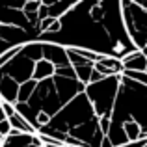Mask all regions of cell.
Here are the masks:
<instances>
[{
    "mask_svg": "<svg viewBox=\"0 0 147 147\" xmlns=\"http://www.w3.org/2000/svg\"><path fill=\"white\" fill-rule=\"evenodd\" d=\"M58 22L60 30L41 36L39 41L65 49L93 50L117 60L138 50L123 22L121 0H80L65 11Z\"/></svg>",
    "mask_w": 147,
    "mask_h": 147,
    "instance_id": "6da1fadb",
    "label": "cell"
},
{
    "mask_svg": "<svg viewBox=\"0 0 147 147\" xmlns=\"http://www.w3.org/2000/svg\"><path fill=\"white\" fill-rule=\"evenodd\" d=\"M82 91H86V84L76 78L73 65H65L58 67L54 76L22 82L17 88L13 106L37 132Z\"/></svg>",
    "mask_w": 147,
    "mask_h": 147,
    "instance_id": "7a4b0ae2",
    "label": "cell"
},
{
    "mask_svg": "<svg viewBox=\"0 0 147 147\" xmlns=\"http://www.w3.org/2000/svg\"><path fill=\"white\" fill-rule=\"evenodd\" d=\"M39 136H49L63 145L65 138H75L84 147H102L104 130L100 127L86 91L76 95L71 102H67L52 119L37 130Z\"/></svg>",
    "mask_w": 147,
    "mask_h": 147,
    "instance_id": "3957f363",
    "label": "cell"
},
{
    "mask_svg": "<svg viewBox=\"0 0 147 147\" xmlns=\"http://www.w3.org/2000/svg\"><path fill=\"white\" fill-rule=\"evenodd\" d=\"M125 123H138L147 136V86L121 75L110 125L106 130V140L112 147L121 145L119 130Z\"/></svg>",
    "mask_w": 147,
    "mask_h": 147,
    "instance_id": "277c9868",
    "label": "cell"
},
{
    "mask_svg": "<svg viewBox=\"0 0 147 147\" xmlns=\"http://www.w3.org/2000/svg\"><path fill=\"white\" fill-rule=\"evenodd\" d=\"M119 80H121V75H114L86 86V95L90 99L97 117L100 119L104 136H106L108 125H110V115H112V110H114L115 95H117V90H119Z\"/></svg>",
    "mask_w": 147,
    "mask_h": 147,
    "instance_id": "5b68a950",
    "label": "cell"
},
{
    "mask_svg": "<svg viewBox=\"0 0 147 147\" xmlns=\"http://www.w3.org/2000/svg\"><path fill=\"white\" fill-rule=\"evenodd\" d=\"M121 13L127 34L138 50L147 47V9L134 0H121Z\"/></svg>",
    "mask_w": 147,
    "mask_h": 147,
    "instance_id": "8992f818",
    "label": "cell"
},
{
    "mask_svg": "<svg viewBox=\"0 0 147 147\" xmlns=\"http://www.w3.org/2000/svg\"><path fill=\"white\" fill-rule=\"evenodd\" d=\"M26 43H32V37L28 36V32H24L19 26L11 24H2L0 22V56L7 50L15 47H22Z\"/></svg>",
    "mask_w": 147,
    "mask_h": 147,
    "instance_id": "52a82bcc",
    "label": "cell"
},
{
    "mask_svg": "<svg viewBox=\"0 0 147 147\" xmlns=\"http://www.w3.org/2000/svg\"><path fill=\"white\" fill-rule=\"evenodd\" d=\"M0 147H43L39 134H30V132H19V130H11L6 138H4Z\"/></svg>",
    "mask_w": 147,
    "mask_h": 147,
    "instance_id": "ba28073f",
    "label": "cell"
},
{
    "mask_svg": "<svg viewBox=\"0 0 147 147\" xmlns=\"http://www.w3.org/2000/svg\"><path fill=\"white\" fill-rule=\"evenodd\" d=\"M95 71H99L102 76H114V75H123V63L121 60L114 56H100L99 61L93 63Z\"/></svg>",
    "mask_w": 147,
    "mask_h": 147,
    "instance_id": "9c48e42d",
    "label": "cell"
},
{
    "mask_svg": "<svg viewBox=\"0 0 147 147\" xmlns=\"http://www.w3.org/2000/svg\"><path fill=\"white\" fill-rule=\"evenodd\" d=\"M123 71H145L147 67V56L142 50H134V52L127 54L121 60Z\"/></svg>",
    "mask_w": 147,
    "mask_h": 147,
    "instance_id": "30bf717a",
    "label": "cell"
},
{
    "mask_svg": "<svg viewBox=\"0 0 147 147\" xmlns=\"http://www.w3.org/2000/svg\"><path fill=\"white\" fill-rule=\"evenodd\" d=\"M76 73V78L80 80L82 84H90L91 80V75H93V63H88V65H80V67H73Z\"/></svg>",
    "mask_w": 147,
    "mask_h": 147,
    "instance_id": "8fae6325",
    "label": "cell"
},
{
    "mask_svg": "<svg viewBox=\"0 0 147 147\" xmlns=\"http://www.w3.org/2000/svg\"><path fill=\"white\" fill-rule=\"evenodd\" d=\"M123 75L129 76V78H132V80H136V82L145 84V86H147V73H145V71H123Z\"/></svg>",
    "mask_w": 147,
    "mask_h": 147,
    "instance_id": "7c38bea8",
    "label": "cell"
},
{
    "mask_svg": "<svg viewBox=\"0 0 147 147\" xmlns=\"http://www.w3.org/2000/svg\"><path fill=\"white\" fill-rule=\"evenodd\" d=\"M11 130H13V129H11V123L7 121V119H4V121H0V136H2V138H6L7 134L11 132Z\"/></svg>",
    "mask_w": 147,
    "mask_h": 147,
    "instance_id": "4fadbf2b",
    "label": "cell"
},
{
    "mask_svg": "<svg viewBox=\"0 0 147 147\" xmlns=\"http://www.w3.org/2000/svg\"><path fill=\"white\" fill-rule=\"evenodd\" d=\"M147 145V140H140V142H129V144H123L119 147H144Z\"/></svg>",
    "mask_w": 147,
    "mask_h": 147,
    "instance_id": "5bb4252c",
    "label": "cell"
},
{
    "mask_svg": "<svg viewBox=\"0 0 147 147\" xmlns=\"http://www.w3.org/2000/svg\"><path fill=\"white\" fill-rule=\"evenodd\" d=\"M134 2H136V4H140L142 7H145V9H147V0H134Z\"/></svg>",
    "mask_w": 147,
    "mask_h": 147,
    "instance_id": "9a60e30c",
    "label": "cell"
},
{
    "mask_svg": "<svg viewBox=\"0 0 147 147\" xmlns=\"http://www.w3.org/2000/svg\"><path fill=\"white\" fill-rule=\"evenodd\" d=\"M2 142H4V138H2V136H0V145H2Z\"/></svg>",
    "mask_w": 147,
    "mask_h": 147,
    "instance_id": "2e32d148",
    "label": "cell"
},
{
    "mask_svg": "<svg viewBox=\"0 0 147 147\" xmlns=\"http://www.w3.org/2000/svg\"><path fill=\"white\" fill-rule=\"evenodd\" d=\"M145 73H147V67H145Z\"/></svg>",
    "mask_w": 147,
    "mask_h": 147,
    "instance_id": "e0dca14e",
    "label": "cell"
}]
</instances>
